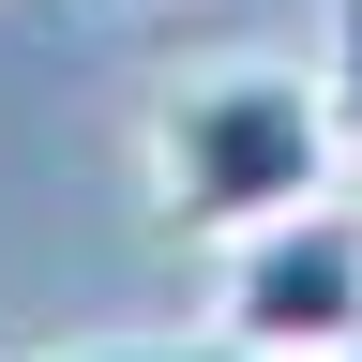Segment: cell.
<instances>
[{
  "label": "cell",
  "mask_w": 362,
  "mask_h": 362,
  "mask_svg": "<svg viewBox=\"0 0 362 362\" xmlns=\"http://www.w3.org/2000/svg\"><path fill=\"white\" fill-rule=\"evenodd\" d=\"M30 362H362V347H257V332H121V347H30Z\"/></svg>",
  "instance_id": "3"
},
{
  "label": "cell",
  "mask_w": 362,
  "mask_h": 362,
  "mask_svg": "<svg viewBox=\"0 0 362 362\" xmlns=\"http://www.w3.org/2000/svg\"><path fill=\"white\" fill-rule=\"evenodd\" d=\"M332 151H347V181H362V0H332Z\"/></svg>",
  "instance_id": "4"
},
{
  "label": "cell",
  "mask_w": 362,
  "mask_h": 362,
  "mask_svg": "<svg viewBox=\"0 0 362 362\" xmlns=\"http://www.w3.org/2000/svg\"><path fill=\"white\" fill-rule=\"evenodd\" d=\"M90 16H121V0H90Z\"/></svg>",
  "instance_id": "5"
},
{
  "label": "cell",
  "mask_w": 362,
  "mask_h": 362,
  "mask_svg": "<svg viewBox=\"0 0 362 362\" xmlns=\"http://www.w3.org/2000/svg\"><path fill=\"white\" fill-rule=\"evenodd\" d=\"M332 166H347L332 151V76H302V61H197L136 121V181H151L166 242H242L257 211L332 197Z\"/></svg>",
  "instance_id": "1"
},
{
  "label": "cell",
  "mask_w": 362,
  "mask_h": 362,
  "mask_svg": "<svg viewBox=\"0 0 362 362\" xmlns=\"http://www.w3.org/2000/svg\"><path fill=\"white\" fill-rule=\"evenodd\" d=\"M211 332L257 347H362V197H287L257 211L211 272Z\"/></svg>",
  "instance_id": "2"
}]
</instances>
